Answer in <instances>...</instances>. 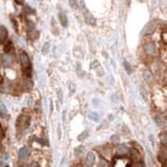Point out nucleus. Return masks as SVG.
Returning <instances> with one entry per match:
<instances>
[{
	"mask_svg": "<svg viewBox=\"0 0 167 167\" xmlns=\"http://www.w3.org/2000/svg\"><path fill=\"white\" fill-rule=\"evenodd\" d=\"M119 136L118 135H113L112 137H111V141L112 142H119Z\"/></svg>",
	"mask_w": 167,
	"mask_h": 167,
	"instance_id": "f3484780",
	"label": "nucleus"
},
{
	"mask_svg": "<svg viewBox=\"0 0 167 167\" xmlns=\"http://www.w3.org/2000/svg\"><path fill=\"white\" fill-rule=\"evenodd\" d=\"M59 99H60V102H62L63 101V93H62V90H59Z\"/></svg>",
	"mask_w": 167,
	"mask_h": 167,
	"instance_id": "412c9836",
	"label": "nucleus"
},
{
	"mask_svg": "<svg viewBox=\"0 0 167 167\" xmlns=\"http://www.w3.org/2000/svg\"><path fill=\"white\" fill-rule=\"evenodd\" d=\"M87 137H88V132L87 131H85V132H82V134L78 136V140H80V141H82V140L86 139Z\"/></svg>",
	"mask_w": 167,
	"mask_h": 167,
	"instance_id": "dca6fc26",
	"label": "nucleus"
},
{
	"mask_svg": "<svg viewBox=\"0 0 167 167\" xmlns=\"http://www.w3.org/2000/svg\"><path fill=\"white\" fill-rule=\"evenodd\" d=\"M162 38H163V41H164V43H166V33H163V36H162Z\"/></svg>",
	"mask_w": 167,
	"mask_h": 167,
	"instance_id": "b1692460",
	"label": "nucleus"
},
{
	"mask_svg": "<svg viewBox=\"0 0 167 167\" xmlns=\"http://www.w3.org/2000/svg\"><path fill=\"white\" fill-rule=\"evenodd\" d=\"M127 150H129V148L123 144H120L119 146L117 147V152L119 155H124V154L127 152Z\"/></svg>",
	"mask_w": 167,
	"mask_h": 167,
	"instance_id": "9d476101",
	"label": "nucleus"
},
{
	"mask_svg": "<svg viewBox=\"0 0 167 167\" xmlns=\"http://www.w3.org/2000/svg\"><path fill=\"white\" fill-rule=\"evenodd\" d=\"M49 47H50V43L49 42H46L44 45H43L42 47V52L44 53V55H46V53L49 51Z\"/></svg>",
	"mask_w": 167,
	"mask_h": 167,
	"instance_id": "4468645a",
	"label": "nucleus"
},
{
	"mask_svg": "<svg viewBox=\"0 0 167 167\" xmlns=\"http://www.w3.org/2000/svg\"><path fill=\"white\" fill-rule=\"evenodd\" d=\"M15 1L18 4H23V1H24V0H15Z\"/></svg>",
	"mask_w": 167,
	"mask_h": 167,
	"instance_id": "393cba45",
	"label": "nucleus"
},
{
	"mask_svg": "<svg viewBox=\"0 0 167 167\" xmlns=\"http://www.w3.org/2000/svg\"><path fill=\"white\" fill-rule=\"evenodd\" d=\"M28 155H29V152H28L27 147H22V148H20L19 152H18V158H19V160H21V161H24V160L28 157Z\"/></svg>",
	"mask_w": 167,
	"mask_h": 167,
	"instance_id": "39448f33",
	"label": "nucleus"
},
{
	"mask_svg": "<svg viewBox=\"0 0 167 167\" xmlns=\"http://www.w3.org/2000/svg\"><path fill=\"white\" fill-rule=\"evenodd\" d=\"M123 65H124V68H125V70L127 71V73H132V68H131L130 63L127 62L126 60L123 62Z\"/></svg>",
	"mask_w": 167,
	"mask_h": 167,
	"instance_id": "2eb2a0df",
	"label": "nucleus"
},
{
	"mask_svg": "<svg viewBox=\"0 0 167 167\" xmlns=\"http://www.w3.org/2000/svg\"><path fill=\"white\" fill-rule=\"evenodd\" d=\"M111 99H112V101L114 102V103H116V102L118 101V96L116 94H112L111 95Z\"/></svg>",
	"mask_w": 167,
	"mask_h": 167,
	"instance_id": "6ab92c4d",
	"label": "nucleus"
},
{
	"mask_svg": "<svg viewBox=\"0 0 167 167\" xmlns=\"http://www.w3.org/2000/svg\"><path fill=\"white\" fill-rule=\"evenodd\" d=\"M20 63H21V65H22V67L24 68V69H30V67H31V64H30L29 59H28L27 55L24 53V52H22L20 55Z\"/></svg>",
	"mask_w": 167,
	"mask_h": 167,
	"instance_id": "f257e3e1",
	"label": "nucleus"
},
{
	"mask_svg": "<svg viewBox=\"0 0 167 167\" xmlns=\"http://www.w3.org/2000/svg\"><path fill=\"white\" fill-rule=\"evenodd\" d=\"M2 82V78H1V76H0V82Z\"/></svg>",
	"mask_w": 167,
	"mask_h": 167,
	"instance_id": "c85d7f7f",
	"label": "nucleus"
},
{
	"mask_svg": "<svg viewBox=\"0 0 167 167\" xmlns=\"http://www.w3.org/2000/svg\"><path fill=\"white\" fill-rule=\"evenodd\" d=\"M59 20H60L61 24H62L64 27H67L68 18H67V16L64 14V13H59Z\"/></svg>",
	"mask_w": 167,
	"mask_h": 167,
	"instance_id": "423d86ee",
	"label": "nucleus"
},
{
	"mask_svg": "<svg viewBox=\"0 0 167 167\" xmlns=\"http://www.w3.org/2000/svg\"><path fill=\"white\" fill-rule=\"evenodd\" d=\"M160 138H161V139H162V143L163 144H166V135H160Z\"/></svg>",
	"mask_w": 167,
	"mask_h": 167,
	"instance_id": "aec40b11",
	"label": "nucleus"
},
{
	"mask_svg": "<svg viewBox=\"0 0 167 167\" xmlns=\"http://www.w3.org/2000/svg\"><path fill=\"white\" fill-rule=\"evenodd\" d=\"M69 3L73 8H75V10L78 8V3H76V1H75V0H69Z\"/></svg>",
	"mask_w": 167,
	"mask_h": 167,
	"instance_id": "a211bd4d",
	"label": "nucleus"
},
{
	"mask_svg": "<svg viewBox=\"0 0 167 167\" xmlns=\"http://www.w3.org/2000/svg\"><path fill=\"white\" fill-rule=\"evenodd\" d=\"M1 62H2L3 66H5V67H8V66H10L13 64V62H14V59H13V57L10 55H2V59H1Z\"/></svg>",
	"mask_w": 167,
	"mask_h": 167,
	"instance_id": "20e7f679",
	"label": "nucleus"
},
{
	"mask_svg": "<svg viewBox=\"0 0 167 167\" xmlns=\"http://www.w3.org/2000/svg\"><path fill=\"white\" fill-rule=\"evenodd\" d=\"M89 118L91 120H93V121H95V122H98V121H99V116H98L97 113H95V112H90Z\"/></svg>",
	"mask_w": 167,
	"mask_h": 167,
	"instance_id": "9b49d317",
	"label": "nucleus"
},
{
	"mask_svg": "<svg viewBox=\"0 0 167 167\" xmlns=\"http://www.w3.org/2000/svg\"><path fill=\"white\" fill-rule=\"evenodd\" d=\"M144 50L147 55H155L156 53V45L154 42H146L144 44Z\"/></svg>",
	"mask_w": 167,
	"mask_h": 167,
	"instance_id": "f03ea898",
	"label": "nucleus"
},
{
	"mask_svg": "<svg viewBox=\"0 0 167 167\" xmlns=\"http://www.w3.org/2000/svg\"><path fill=\"white\" fill-rule=\"evenodd\" d=\"M6 37H8V30L4 26L0 25V41H3Z\"/></svg>",
	"mask_w": 167,
	"mask_h": 167,
	"instance_id": "1a4fd4ad",
	"label": "nucleus"
},
{
	"mask_svg": "<svg viewBox=\"0 0 167 167\" xmlns=\"http://www.w3.org/2000/svg\"><path fill=\"white\" fill-rule=\"evenodd\" d=\"M113 119H114V116H113V115H109V120L113 121Z\"/></svg>",
	"mask_w": 167,
	"mask_h": 167,
	"instance_id": "cd10ccee",
	"label": "nucleus"
},
{
	"mask_svg": "<svg viewBox=\"0 0 167 167\" xmlns=\"http://www.w3.org/2000/svg\"><path fill=\"white\" fill-rule=\"evenodd\" d=\"M107 163H105L103 161H100V163H99V166H107Z\"/></svg>",
	"mask_w": 167,
	"mask_h": 167,
	"instance_id": "a878e982",
	"label": "nucleus"
},
{
	"mask_svg": "<svg viewBox=\"0 0 167 167\" xmlns=\"http://www.w3.org/2000/svg\"><path fill=\"white\" fill-rule=\"evenodd\" d=\"M93 103H94L95 107H97V106H98V99H94V100H93Z\"/></svg>",
	"mask_w": 167,
	"mask_h": 167,
	"instance_id": "bb28decb",
	"label": "nucleus"
},
{
	"mask_svg": "<svg viewBox=\"0 0 167 167\" xmlns=\"http://www.w3.org/2000/svg\"><path fill=\"white\" fill-rule=\"evenodd\" d=\"M156 29V25L154 22L147 23L146 26L144 27V29L142 30V35H152Z\"/></svg>",
	"mask_w": 167,
	"mask_h": 167,
	"instance_id": "7ed1b4c3",
	"label": "nucleus"
},
{
	"mask_svg": "<svg viewBox=\"0 0 167 167\" xmlns=\"http://www.w3.org/2000/svg\"><path fill=\"white\" fill-rule=\"evenodd\" d=\"M143 78H144V80H146L147 82H150L152 80V72H150V70L145 69L144 71H143Z\"/></svg>",
	"mask_w": 167,
	"mask_h": 167,
	"instance_id": "6e6552de",
	"label": "nucleus"
},
{
	"mask_svg": "<svg viewBox=\"0 0 167 167\" xmlns=\"http://www.w3.org/2000/svg\"><path fill=\"white\" fill-rule=\"evenodd\" d=\"M109 82H110L111 85H113V84L115 82V80H114V78H113V75H110V78H109Z\"/></svg>",
	"mask_w": 167,
	"mask_h": 167,
	"instance_id": "5701e85b",
	"label": "nucleus"
},
{
	"mask_svg": "<svg viewBox=\"0 0 167 167\" xmlns=\"http://www.w3.org/2000/svg\"><path fill=\"white\" fill-rule=\"evenodd\" d=\"M57 137H59V139H61V138H62V131H61L60 126L57 127Z\"/></svg>",
	"mask_w": 167,
	"mask_h": 167,
	"instance_id": "4be33fe9",
	"label": "nucleus"
},
{
	"mask_svg": "<svg viewBox=\"0 0 167 167\" xmlns=\"http://www.w3.org/2000/svg\"><path fill=\"white\" fill-rule=\"evenodd\" d=\"M95 162V155L94 152H90L89 154L87 155V164L89 165V166H92L93 164H94Z\"/></svg>",
	"mask_w": 167,
	"mask_h": 167,
	"instance_id": "0eeeda50",
	"label": "nucleus"
},
{
	"mask_svg": "<svg viewBox=\"0 0 167 167\" xmlns=\"http://www.w3.org/2000/svg\"><path fill=\"white\" fill-rule=\"evenodd\" d=\"M0 114L1 116H5V115L8 114V111H6V108H5L4 103H3L1 100H0Z\"/></svg>",
	"mask_w": 167,
	"mask_h": 167,
	"instance_id": "f8f14e48",
	"label": "nucleus"
},
{
	"mask_svg": "<svg viewBox=\"0 0 167 167\" xmlns=\"http://www.w3.org/2000/svg\"><path fill=\"white\" fill-rule=\"evenodd\" d=\"M85 146L84 145H80V146H78L76 148H75V156H80L82 155V152H85Z\"/></svg>",
	"mask_w": 167,
	"mask_h": 167,
	"instance_id": "ddd939ff",
	"label": "nucleus"
}]
</instances>
